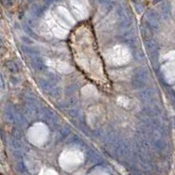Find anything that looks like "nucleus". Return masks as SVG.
I'll use <instances>...</instances> for the list:
<instances>
[{
  "label": "nucleus",
  "mask_w": 175,
  "mask_h": 175,
  "mask_svg": "<svg viewBox=\"0 0 175 175\" xmlns=\"http://www.w3.org/2000/svg\"><path fill=\"white\" fill-rule=\"evenodd\" d=\"M47 23L52 32L58 38H65L69 31V26L75 24V20L67 9L59 6L56 12L48 16Z\"/></svg>",
  "instance_id": "obj_1"
},
{
  "label": "nucleus",
  "mask_w": 175,
  "mask_h": 175,
  "mask_svg": "<svg viewBox=\"0 0 175 175\" xmlns=\"http://www.w3.org/2000/svg\"><path fill=\"white\" fill-rule=\"evenodd\" d=\"M84 159V155L77 149H67L63 151L59 158L60 166L66 171H73L76 169Z\"/></svg>",
  "instance_id": "obj_2"
},
{
  "label": "nucleus",
  "mask_w": 175,
  "mask_h": 175,
  "mask_svg": "<svg viewBox=\"0 0 175 175\" xmlns=\"http://www.w3.org/2000/svg\"><path fill=\"white\" fill-rule=\"evenodd\" d=\"M131 54L129 48L124 45H117L105 53V59L107 62L114 66H122L128 63L130 60Z\"/></svg>",
  "instance_id": "obj_3"
},
{
  "label": "nucleus",
  "mask_w": 175,
  "mask_h": 175,
  "mask_svg": "<svg viewBox=\"0 0 175 175\" xmlns=\"http://www.w3.org/2000/svg\"><path fill=\"white\" fill-rule=\"evenodd\" d=\"M49 136V130L45 124L38 123L33 125L29 130V139L30 141L38 146L43 145Z\"/></svg>",
  "instance_id": "obj_4"
},
{
  "label": "nucleus",
  "mask_w": 175,
  "mask_h": 175,
  "mask_svg": "<svg viewBox=\"0 0 175 175\" xmlns=\"http://www.w3.org/2000/svg\"><path fill=\"white\" fill-rule=\"evenodd\" d=\"M167 61L162 67V73L167 82L172 83L175 81V55L168 53L166 55Z\"/></svg>",
  "instance_id": "obj_5"
},
{
  "label": "nucleus",
  "mask_w": 175,
  "mask_h": 175,
  "mask_svg": "<svg viewBox=\"0 0 175 175\" xmlns=\"http://www.w3.org/2000/svg\"><path fill=\"white\" fill-rule=\"evenodd\" d=\"M71 9L75 17L81 20L87 18L89 14L88 3L84 1H72L70 2Z\"/></svg>",
  "instance_id": "obj_6"
},
{
  "label": "nucleus",
  "mask_w": 175,
  "mask_h": 175,
  "mask_svg": "<svg viewBox=\"0 0 175 175\" xmlns=\"http://www.w3.org/2000/svg\"><path fill=\"white\" fill-rule=\"evenodd\" d=\"M40 175H59L54 170L50 169V168H47V169H43L42 172L40 173Z\"/></svg>",
  "instance_id": "obj_7"
},
{
  "label": "nucleus",
  "mask_w": 175,
  "mask_h": 175,
  "mask_svg": "<svg viewBox=\"0 0 175 175\" xmlns=\"http://www.w3.org/2000/svg\"><path fill=\"white\" fill-rule=\"evenodd\" d=\"M89 175H108L107 174H105V173H103V172H102V171H98V170H97V171H95L94 173H91Z\"/></svg>",
  "instance_id": "obj_8"
}]
</instances>
